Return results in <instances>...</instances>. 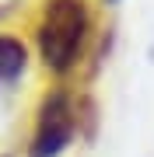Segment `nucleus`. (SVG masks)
Instances as JSON below:
<instances>
[{"mask_svg":"<svg viewBox=\"0 0 154 157\" xmlns=\"http://www.w3.org/2000/svg\"><path fill=\"white\" fill-rule=\"evenodd\" d=\"M88 35V11L81 0H46L39 21V52L53 73L74 67Z\"/></svg>","mask_w":154,"mask_h":157,"instance_id":"1","label":"nucleus"},{"mask_svg":"<svg viewBox=\"0 0 154 157\" xmlns=\"http://www.w3.org/2000/svg\"><path fill=\"white\" fill-rule=\"evenodd\" d=\"M21 70H25V45L11 35H0V84H11Z\"/></svg>","mask_w":154,"mask_h":157,"instance_id":"3","label":"nucleus"},{"mask_svg":"<svg viewBox=\"0 0 154 157\" xmlns=\"http://www.w3.org/2000/svg\"><path fill=\"white\" fill-rule=\"evenodd\" d=\"M74 136V105L63 91L46 94L39 108V126L32 140V157H56Z\"/></svg>","mask_w":154,"mask_h":157,"instance_id":"2","label":"nucleus"}]
</instances>
